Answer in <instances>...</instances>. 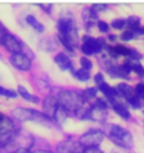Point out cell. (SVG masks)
I'll return each mask as SVG.
<instances>
[{"label": "cell", "instance_id": "obj_1", "mask_svg": "<svg viewBox=\"0 0 144 153\" xmlns=\"http://www.w3.org/2000/svg\"><path fill=\"white\" fill-rule=\"evenodd\" d=\"M58 103L69 113H75L87 103V101L81 97L80 94H77L74 91H60L58 95Z\"/></svg>", "mask_w": 144, "mask_h": 153}, {"label": "cell", "instance_id": "obj_2", "mask_svg": "<svg viewBox=\"0 0 144 153\" xmlns=\"http://www.w3.org/2000/svg\"><path fill=\"white\" fill-rule=\"evenodd\" d=\"M108 137L113 143H115L117 146L122 147L124 149H129V148L133 147V136H132V133L122 126L110 125L109 129H108Z\"/></svg>", "mask_w": 144, "mask_h": 153}, {"label": "cell", "instance_id": "obj_3", "mask_svg": "<svg viewBox=\"0 0 144 153\" xmlns=\"http://www.w3.org/2000/svg\"><path fill=\"white\" fill-rule=\"evenodd\" d=\"M17 132V126L14 125V122L10 118L4 117L0 122V148L9 144L15 138Z\"/></svg>", "mask_w": 144, "mask_h": 153}, {"label": "cell", "instance_id": "obj_4", "mask_svg": "<svg viewBox=\"0 0 144 153\" xmlns=\"http://www.w3.org/2000/svg\"><path fill=\"white\" fill-rule=\"evenodd\" d=\"M105 46L107 45H105V41L102 37L95 39V37H92V36H84L80 50L84 55L92 56V55H95V53H100Z\"/></svg>", "mask_w": 144, "mask_h": 153}, {"label": "cell", "instance_id": "obj_5", "mask_svg": "<svg viewBox=\"0 0 144 153\" xmlns=\"http://www.w3.org/2000/svg\"><path fill=\"white\" fill-rule=\"evenodd\" d=\"M105 138V134L100 129H90V131L85 132L84 134L80 136L79 138V144L84 148L87 147H99V144Z\"/></svg>", "mask_w": 144, "mask_h": 153}, {"label": "cell", "instance_id": "obj_6", "mask_svg": "<svg viewBox=\"0 0 144 153\" xmlns=\"http://www.w3.org/2000/svg\"><path fill=\"white\" fill-rule=\"evenodd\" d=\"M13 117L19 121H35V122H44L49 120L44 113L25 108V107H18V108H15L13 111Z\"/></svg>", "mask_w": 144, "mask_h": 153}, {"label": "cell", "instance_id": "obj_7", "mask_svg": "<svg viewBox=\"0 0 144 153\" xmlns=\"http://www.w3.org/2000/svg\"><path fill=\"white\" fill-rule=\"evenodd\" d=\"M10 64L19 71L26 72L32 68V61H30L29 56L25 55L24 52H18V53H11L9 59Z\"/></svg>", "mask_w": 144, "mask_h": 153}, {"label": "cell", "instance_id": "obj_8", "mask_svg": "<svg viewBox=\"0 0 144 153\" xmlns=\"http://www.w3.org/2000/svg\"><path fill=\"white\" fill-rule=\"evenodd\" d=\"M0 44H2L8 51H10L11 53L23 52V51H21V50H23L21 42L18 40L17 36H14V35L10 34V33H5V34H4V36L2 37V40H0Z\"/></svg>", "mask_w": 144, "mask_h": 153}, {"label": "cell", "instance_id": "obj_9", "mask_svg": "<svg viewBox=\"0 0 144 153\" xmlns=\"http://www.w3.org/2000/svg\"><path fill=\"white\" fill-rule=\"evenodd\" d=\"M58 107H59V103H58V98L57 97H54V96H47L44 98V101H43V113L49 120L54 118Z\"/></svg>", "mask_w": 144, "mask_h": 153}, {"label": "cell", "instance_id": "obj_10", "mask_svg": "<svg viewBox=\"0 0 144 153\" xmlns=\"http://www.w3.org/2000/svg\"><path fill=\"white\" fill-rule=\"evenodd\" d=\"M108 117V110L103 108V107L98 106V105H93L90 106L89 110V114H88V120H92L95 122H104Z\"/></svg>", "mask_w": 144, "mask_h": 153}, {"label": "cell", "instance_id": "obj_11", "mask_svg": "<svg viewBox=\"0 0 144 153\" xmlns=\"http://www.w3.org/2000/svg\"><path fill=\"white\" fill-rule=\"evenodd\" d=\"M54 60H55V64L59 66V68L62 71H69V70L72 71L73 70L72 60L68 55H65L64 52H59Z\"/></svg>", "mask_w": 144, "mask_h": 153}, {"label": "cell", "instance_id": "obj_12", "mask_svg": "<svg viewBox=\"0 0 144 153\" xmlns=\"http://www.w3.org/2000/svg\"><path fill=\"white\" fill-rule=\"evenodd\" d=\"M73 29H77V24L75 20L70 18H62L58 21V31L59 34H65L68 31H70Z\"/></svg>", "mask_w": 144, "mask_h": 153}, {"label": "cell", "instance_id": "obj_13", "mask_svg": "<svg viewBox=\"0 0 144 153\" xmlns=\"http://www.w3.org/2000/svg\"><path fill=\"white\" fill-rule=\"evenodd\" d=\"M117 90V92H118V96L120 97H124L125 100H128V98H130L133 97L135 94H134V88L129 85H127V83L122 82V83H119V85L115 87Z\"/></svg>", "mask_w": 144, "mask_h": 153}, {"label": "cell", "instance_id": "obj_14", "mask_svg": "<svg viewBox=\"0 0 144 153\" xmlns=\"http://www.w3.org/2000/svg\"><path fill=\"white\" fill-rule=\"evenodd\" d=\"M112 107H113V110H114V112L117 114H119L122 118H124V120H129L130 118V112H129V110L127 108V106H124L123 103H120L118 101H114V102H112Z\"/></svg>", "mask_w": 144, "mask_h": 153}, {"label": "cell", "instance_id": "obj_15", "mask_svg": "<svg viewBox=\"0 0 144 153\" xmlns=\"http://www.w3.org/2000/svg\"><path fill=\"white\" fill-rule=\"evenodd\" d=\"M97 16L98 15L92 10V7H85V9L83 10V19H84L87 27H92L94 25V22L97 21Z\"/></svg>", "mask_w": 144, "mask_h": 153}, {"label": "cell", "instance_id": "obj_16", "mask_svg": "<svg viewBox=\"0 0 144 153\" xmlns=\"http://www.w3.org/2000/svg\"><path fill=\"white\" fill-rule=\"evenodd\" d=\"M18 94L24 98L25 101L28 102H32V103H39L40 100H39V97L35 96V95H32L30 92H28V90L24 87V86H19L18 87Z\"/></svg>", "mask_w": 144, "mask_h": 153}, {"label": "cell", "instance_id": "obj_17", "mask_svg": "<svg viewBox=\"0 0 144 153\" xmlns=\"http://www.w3.org/2000/svg\"><path fill=\"white\" fill-rule=\"evenodd\" d=\"M58 152L59 153H79L77 146L70 141H65L58 144Z\"/></svg>", "mask_w": 144, "mask_h": 153}, {"label": "cell", "instance_id": "obj_18", "mask_svg": "<svg viewBox=\"0 0 144 153\" xmlns=\"http://www.w3.org/2000/svg\"><path fill=\"white\" fill-rule=\"evenodd\" d=\"M26 22L35 30L36 33H44L45 26L34 16V15H28V16H26Z\"/></svg>", "mask_w": 144, "mask_h": 153}, {"label": "cell", "instance_id": "obj_19", "mask_svg": "<svg viewBox=\"0 0 144 153\" xmlns=\"http://www.w3.org/2000/svg\"><path fill=\"white\" fill-rule=\"evenodd\" d=\"M73 76L80 82H87L90 79V72L87 70H83V68H79L77 71H73Z\"/></svg>", "mask_w": 144, "mask_h": 153}, {"label": "cell", "instance_id": "obj_20", "mask_svg": "<svg viewBox=\"0 0 144 153\" xmlns=\"http://www.w3.org/2000/svg\"><path fill=\"white\" fill-rule=\"evenodd\" d=\"M68 116H69V112L65 111L63 107L59 106L58 110H57V112H55L54 118L57 120V122H59V123H64V122L66 121V118H68Z\"/></svg>", "mask_w": 144, "mask_h": 153}, {"label": "cell", "instance_id": "obj_21", "mask_svg": "<svg viewBox=\"0 0 144 153\" xmlns=\"http://www.w3.org/2000/svg\"><path fill=\"white\" fill-rule=\"evenodd\" d=\"M97 94H98V88H95V87H88L84 91H81L80 95H81V97L84 98L85 101H88L89 98H95Z\"/></svg>", "mask_w": 144, "mask_h": 153}, {"label": "cell", "instance_id": "obj_22", "mask_svg": "<svg viewBox=\"0 0 144 153\" xmlns=\"http://www.w3.org/2000/svg\"><path fill=\"white\" fill-rule=\"evenodd\" d=\"M127 25L129 26V29H132V30L138 29V27H140V19L138 16H130V18H128L127 19Z\"/></svg>", "mask_w": 144, "mask_h": 153}, {"label": "cell", "instance_id": "obj_23", "mask_svg": "<svg viewBox=\"0 0 144 153\" xmlns=\"http://www.w3.org/2000/svg\"><path fill=\"white\" fill-rule=\"evenodd\" d=\"M80 66L83 70H87V71H90L93 68V62L90 61V59L88 57H80Z\"/></svg>", "mask_w": 144, "mask_h": 153}, {"label": "cell", "instance_id": "obj_24", "mask_svg": "<svg viewBox=\"0 0 144 153\" xmlns=\"http://www.w3.org/2000/svg\"><path fill=\"white\" fill-rule=\"evenodd\" d=\"M135 31L134 30H132V29H128V30H125V31L122 34V36H120V39H122L123 41H130V40H133L134 37H135Z\"/></svg>", "mask_w": 144, "mask_h": 153}, {"label": "cell", "instance_id": "obj_25", "mask_svg": "<svg viewBox=\"0 0 144 153\" xmlns=\"http://www.w3.org/2000/svg\"><path fill=\"white\" fill-rule=\"evenodd\" d=\"M112 27L113 29H117V30H120V29H124L127 26V20L125 19H115L112 21Z\"/></svg>", "mask_w": 144, "mask_h": 153}, {"label": "cell", "instance_id": "obj_26", "mask_svg": "<svg viewBox=\"0 0 144 153\" xmlns=\"http://www.w3.org/2000/svg\"><path fill=\"white\" fill-rule=\"evenodd\" d=\"M134 94L139 100H144V83L139 82L137 86L134 87Z\"/></svg>", "mask_w": 144, "mask_h": 153}, {"label": "cell", "instance_id": "obj_27", "mask_svg": "<svg viewBox=\"0 0 144 153\" xmlns=\"http://www.w3.org/2000/svg\"><path fill=\"white\" fill-rule=\"evenodd\" d=\"M0 95L2 96H6V97H11V98H15L18 96V94L15 92L13 90H9V88H5L3 86H0Z\"/></svg>", "mask_w": 144, "mask_h": 153}, {"label": "cell", "instance_id": "obj_28", "mask_svg": "<svg viewBox=\"0 0 144 153\" xmlns=\"http://www.w3.org/2000/svg\"><path fill=\"white\" fill-rule=\"evenodd\" d=\"M128 103H129L132 107H134V108H140L142 107V103H140V100L137 97V96H133V97H130V98H128Z\"/></svg>", "mask_w": 144, "mask_h": 153}, {"label": "cell", "instance_id": "obj_29", "mask_svg": "<svg viewBox=\"0 0 144 153\" xmlns=\"http://www.w3.org/2000/svg\"><path fill=\"white\" fill-rule=\"evenodd\" d=\"M108 9V6L105 5V4H94L93 6H92V10L98 15L99 13H103V11H105Z\"/></svg>", "mask_w": 144, "mask_h": 153}, {"label": "cell", "instance_id": "obj_30", "mask_svg": "<svg viewBox=\"0 0 144 153\" xmlns=\"http://www.w3.org/2000/svg\"><path fill=\"white\" fill-rule=\"evenodd\" d=\"M97 26H98V29H99L100 33H108L109 31V24H107L105 21H98Z\"/></svg>", "mask_w": 144, "mask_h": 153}, {"label": "cell", "instance_id": "obj_31", "mask_svg": "<svg viewBox=\"0 0 144 153\" xmlns=\"http://www.w3.org/2000/svg\"><path fill=\"white\" fill-rule=\"evenodd\" d=\"M81 153H103V151L98 147H87L81 151Z\"/></svg>", "mask_w": 144, "mask_h": 153}, {"label": "cell", "instance_id": "obj_32", "mask_svg": "<svg viewBox=\"0 0 144 153\" xmlns=\"http://www.w3.org/2000/svg\"><path fill=\"white\" fill-rule=\"evenodd\" d=\"M94 81H95V83L98 86H100L102 83H104L105 81H104V75L102 74V72H98L95 76H94Z\"/></svg>", "mask_w": 144, "mask_h": 153}, {"label": "cell", "instance_id": "obj_33", "mask_svg": "<svg viewBox=\"0 0 144 153\" xmlns=\"http://www.w3.org/2000/svg\"><path fill=\"white\" fill-rule=\"evenodd\" d=\"M39 6L43 7V10H44V11H47V13H50V11H51V5H50V4H48V5L39 4Z\"/></svg>", "mask_w": 144, "mask_h": 153}, {"label": "cell", "instance_id": "obj_34", "mask_svg": "<svg viewBox=\"0 0 144 153\" xmlns=\"http://www.w3.org/2000/svg\"><path fill=\"white\" fill-rule=\"evenodd\" d=\"M134 31H135V34H137V35H144V27H138V29H135L134 30Z\"/></svg>", "mask_w": 144, "mask_h": 153}, {"label": "cell", "instance_id": "obj_35", "mask_svg": "<svg viewBox=\"0 0 144 153\" xmlns=\"http://www.w3.org/2000/svg\"><path fill=\"white\" fill-rule=\"evenodd\" d=\"M14 153H32V152L26 148H18V151H15Z\"/></svg>", "mask_w": 144, "mask_h": 153}, {"label": "cell", "instance_id": "obj_36", "mask_svg": "<svg viewBox=\"0 0 144 153\" xmlns=\"http://www.w3.org/2000/svg\"><path fill=\"white\" fill-rule=\"evenodd\" d=\"M6 31H5V29H4V26L0 24V40H2V37L4 36V34H5Z\"/></svg>", "mask_w": 144, "mask_h": 153}, {"label": "cell", "instance_id": "obj_37", "mask_svg": "<svg viewBox=\"0 0 144 153\" xmlns=\"http://www.w3.org/2000/svg\"><path fill=\"white\" fill-rule=\"evenodd\" d=\"M34 153H53L50 151H47V149H39V151H35Z\"/></svg>", "mask_w": 144, "mask_h": 153}, {"label": "cell", "instance_id": "obj_38", "mask_svg": "<svg viewBox=\"0 0 144 153\" xmlns=\"http://www.w3.org/2000/svg\"><path fill=\"white\" fill-rule=\"evenodd\" d=\"M109 40H110V41H114V40H115V36H114V35H109Z\"/></svg>", "mask_w": 144, "mask_h": 153}, {"label": "cell", "instance_id": "obj_39", "mask_svg": "<svg viewBox=\"0 0 144 153\" xmlns=\"http://www.w3.org/2000/svg\"><path fill=\"white\" fill-rule=\"evenodd\" d=\"M3 118H4V116H3L2 113H0V122H2V120H3Z\"/></svg>", "mask_w": 144, "mask_h": 153}]
</instances>
